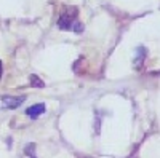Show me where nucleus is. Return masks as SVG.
<instances>
[{"instance_id": "f257e3e1", "label": "nucleus", "mask_w": 160, "mask_h": 158, "mask_svg": "<svg viewBox=\"0 0 160 158\" xmlns=\"http://www.w3.org/2000/svg\"><path fill=\"white\" fill-rule=\"evenodd\" d=\"M75 16H77V10H75V8H66V10L61 13L59 19H58L59 29H62V31H71V29L74 27V24H75Z\"/></svg>"}, {"instance_id": "f03ea898", "label": "nucleus", "mask_w": 160, "mask_h": 158, "mask_svg": "<svg viewBox=\"0 0 160 158\" xmlns=\"http://www.w3.org/2000/svg\"><path fill=\"white\" fill-rule=\"evenodd\" d=\"M24 98H13V96H3L0 98V109H16L22 104Z\"/></svg>"}, {"instance_id": "20e7f679", "label": "nucleus", "mask_w": 160, "mask_h": 158, "mask_svg": "<svg viewBox=\"0 0 160 158\" xmlns=\"http://www.w3.org/2000/svg\"><path fill=\"white\" fill-rule=\"evenodd\" d=\"M31 83H32V86H35V88H43V82L40 80L37 75H32V77H31Z\"/></svg>"}, {"instance_id": "7ed1b4c3", "label": "nucleus", "mask_w": 160, "mask_h": 158, "mask_svg": "<svg viewBox=\"0 0 160 158\" xmlns=\"http://www.w3.org/2000/svg\"><path fill=\"white\" fill-rule=\"evenodd\" d=\"M43 112H45V104H35V105H32V107H29L28 110H26V113H28L29 117H32V118H37Z\"/></svg>"}, {"instance_id": "39448f33", "label": "nucleus", "mask_w": 160, "mask_h": 158, "mask_svg": "<svg viewBox=\"0 0 160 158\" xmlns=\"http://www.w3.org/2000/svg\"><path fill=\"white\" fill-rule=\"evenodd\" d=\"M2 72H3V67H2V61H0V78H2Z\"/></svg>"}]
</instances>
